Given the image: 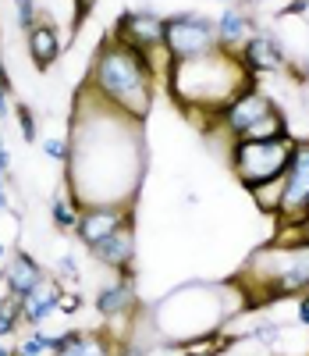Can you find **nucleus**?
Listing matches in <instances>:
<instances>
[{
	"mask_svg": "<svg viewBox=\"0 0 309 356\" xmlns=\"http://www.w3.org/2000/svg\"><path fill=\"white\" fill-rule=\"evenodd\" d=\"M135 218V203L128 207H82L78 221H75V239L89 250L97 239H103L107 232H114L117 225H125Z\"/></svg>",
	"mask_w": 309,
	"mask_h": 356,
	"instance_id": "nucleus-13",
	"label": "nucleus"
},
{
	"mask_svg": "<svg viewBox=\"0 0 309 356\" xmlns=\"http://www.w3.org/2000/svg\"><path fill=\"white\" fill-rule=\"evenodd\" d=\"M15 15H18V29H22V33H28V29L40 22L36 0H15Z\"/></svg>",
	"mask_w": 309,
	"mask_h": 356,
	"instance_id": "nucleus-24",
	"label": "nucleus"
},
{
	"mask_svg": "<svg viewBox=\"0 0 309 356\" xmlns=\"http://www.w3.org/2000/svg\"><path fill=\"white\" fill-rule=\"evenodd\" d=\"M114 40L128 43L142 54H160L164 50V18L153 11H121L114 22Z\"/></svg>",
	"mask_w": 309,
	"mask_h": 356,
	"instance_id": "nucleus-9",
	"label": "nucleus"
},
{
	"mask_svg": "<svg viewBox=\"0 0 309 356\" xmlns=\"http://www.w3.org/2000/svg\"><path fill=\"white\" fill-rule=\"evenodd\" d=\"M82 303H85V296H78V292H60L57 310H60V314H78V310H82Z\"/></svg>",
	"mask_w": 309,
	"mask_h": 356,
	"instance_id": "nucleus-27",
	"label": "nucleus"
},
{
	"mask_svg": "<svg viewBox=\"0 0 309 356\" xmlns=\"http://www.w3.org/2000/svg\"><path fill=\"white\" fill-rule=\"evenodd\" d=\"M60 292H65V285H60L57 278H47L36 292H28L25 300H22V324H28V328H40V324L57 310Z\"/></svg>",
	"mask_w": 309,
	"mask_h": 356,
	"instance_id": "nucleus-17",
	"label": "nucleus"
},
{
	"mask_svg": "<svg viewBox=\"0 0 309 356\" xmlns=\"http://www.w3.org/2000/svg\"><path fill=\"white\" fill-rule=\"evenodd\" d=\"M15 89H11V75H8V65H4V57H0V97H11Z\"/></svg>",
	"mask_w": 309,
	"mask_h": 356,
	"instance_id": "nucleus-29",
	"label": "nucleus"
},
{
	"mask_svg": "<svg viewBox=\"0 0 309 356\" xmlns=\"http://www.w3.org/2000/svg\"><path fill=\"white\" fill-rule=\"evenodd\" d=\"M50 218H53L57 232H75L78 207H75L72 200H60V196H53V203H50Z\"/></svg>",
	"mask_w": 309,
	"mask_h": 356,
	"instance_id": "nucleus-20",
	"label": "nucleus"
},
{
	"mask_svg": "<svg viewBox=\"0 0 309 356\" xmlns=\"http://www.w3.org/2000/svg\"><path fill=\"white\" fill-rule=\"evenodd\" d=\"M231 289L245 307H270L281 300H295L309 289V235L281 232L277 239L260 246L245 267L231 278Z\"/></svg>",
	"mask_w": 309,
	"mask_h": 356,
	"instance_id": "nucleus-3",
	"label": "nucleus"
},
{
	"mask_svg": "<svg viewBox=\"0 0 309 356\" xmlns=\"http://www.w3.org/2000/svg\"><path fill=\"white\" fill-rule=\"evenodd\" d=\"M217 4H231V0H217Z\"/></svg>",
	"mask_w": 309,
	"mask_h": 356,
	"instance_id": "nucleus-37",
	"label": "nucleus"
},
{
	"mask_svg": "<svg viewBox=\"0 0 309 356\" xmlns=\"http://www.w3.org/2000/svg\"><path fill=\"white\" fill-rule=\"evenodd\" d=\"M25 47H28V57H33V65L40 72L53 68L60 61V54H65V40H60V29L47 18H40L33 29L25 33Z\"/></svg>",
	"mask_w": 309,
	"mask_h": 356,
	"instance_id": "nucleus-15",
	"label": "nucleus"
},
{
	"mask_svg": "<svg viewBox=\"0 0 309 356\" xmlns=\"http://www.w3.org/2000/svg\"><path fill=\"white\" fill-rule=\"evenodd\" d=\"M181 356H221V349H203V353H181Z\"/></svg>",
	"mask_w": 309,
	"mask_h": 356,
	"instance_id": "nucleus-33",
	"label": "nucleus"
},
{
	"mask_svg": "<svg viewBox=\"0 0 309 356\" xmlns=\"http://www.w3.org/2000/svg\"><path fill=\"white\" fill-rule=\"evenodd\" d=\"M302 232H306V235H309V218H306V221H302Z\"/></svg>",
	"mask_w": 309,
	"mask_h": 356,
	"instance_id": "nucleus-36",
	"label": "nucleus"
},
{
	"mask_svg": "<svg viewBox=\"0 0 309 356\" xmlns=\"http://www.w3.org/2000/svg\"><path fill=\"white\" fill-rule=\"evenodd\" d=\"M0 356H15V349H11V346H8L4 339H0Z\"/></svg>",
	"mask_w": 309,
	"mask_h": 356,
	"instance_id": "nucleus-34",
	"label": "nucleus"
},
{
	"mask_svg": "<svg viewBox=\"0 0 309 356\" xmlns=\"http://www.w3.org/2000/svg\"><path fill=\"white\" fill-rule=\"evenodd\" d=\"M97 314L103 321H125L139 314V296H135V271H121L114 275L110 285H103L97 292Z\"/></svg>",
	"mask_w": 309,
	"mask_h": 356,
	"instance_id": "nucleus-12",
	"label": "nucleus"
},
{
	"mask_svg": "<svg viewBox=\"0 0 309 356\" xmlns=\"http://www.w3.org/2000/svg\"><path fill=\"white\" fill-rule=\"evenodd\" d=\"M164 79L185 114H210L213 122H217V111L224 104H231L245 86L256 82L224 47L199 57H185V61H171Z\"/></svg>",
	"mask_w": 309,
	"mask_h": 356,
	"instance_id": "nucleus-4",
	"label": "nucleus"
},
{
	"mask_svg": "<svg viewBox=\"0 0 309 356\" xmlns=\"http://www.w3.org/2000/svg\"><path fill=\"white\" fill-rule=\"evenodd\" d=\"M53 278H57V282H78V278H82L75 253H65V257L57 260V275H53Z\"/></svg>",
	"mask_w": 309,
	"mask_h": 356,
	"instance_id": "nucleus-26",
	"label": "nucleus"
},
{
	"mask_svg": "<svg viewBox=\"0 0 309 356\" xmlns=\"http://www.w3.org/2000/svg\"><path fill=\"white\" fill-rule=\"evenodd\" d=\"M235 57H238V65L249 72V79L274 75V72H285L288 68V57H285L281 40H277L274 33H263V29H256V33L235 50Z\"/></svg>",
	"mask_w": 309,
	"mask_h": 356,
	"instance_id": "nucleus-10",
	"label": "nucleus"
},
{
	"mask_svg": "<svg viewBox=\"0 0 309 356\" xmlns=\"http://www.w3.org/2000/svg\"><path fill=\"white\" fill-rule=\"evenodd\" d=\"M22 356H50V335L43 328H33V335H25L18 346Z\"/></svg>",
	"mask_w": 309,
	"mask_h": 356,
	"instance_id": "nucleus-23",
	"label": "nucleus"
},
{
	"mask_svg": "<svg viewBox=\"0 0 309 356\" xmlns=\"http://www.w3.org/2000/svg\"><path fill=\"white\" fill-rule=\"evenodd\" d=\"M22 328V300L0 296V339H11Z\"/></svg>",
	"mask_w": 309,
	"mask_h": 356,
	"instance_id": "nucleus-19",
	"label": "nucleus"
},
{
	"mask_svg": "<svg viewBox=\"0 0 309 356\" xmlns=\"http://www.w3.org/2000/svg\"><path fill=\"white\" fill-rule=\"evenodd\" d=\"M68 136V200L78 207H128L139 196V178L146 171L142 122L107 107L100 97L82 89L75 100Z\"/></svg>",
	"mask_w": 309,
	"mask_h": 356,
	"instance_id": "nucleus-1",
	"label": "nucleus"
},
{
	"mask_svg": "<svg viewBox=\"0 0 309 356\" xmlns=\"http://www.w3.org/2000/svg\"><path fill=\"white\" fill-rule=\"evenodd\" d=\"M4 178H8V175H0V214L8 211V189H4Z\"/></svg>",
	"mask_w": 309,
	"mask_h": 356,
	"instance_id": "nucleus-32",
	"label": "nucleus"
},
{
	"mask_svg": "<svg viewBox=\"0 0 309 356\" xmlns=\"http://www.w3.org/2000/svg\"><path fill=\"white\" fill-rule=\"evenodd\" d=\"M295 143L299 139L292 132L231 139L228 143V164L245 189H256V186L274 182V178L285 175V168L292 164V154H295Z\"/></svg>",
	"mask_w": 309,
	"mask_h": 356,
	"instance_id": "nucleus-5",
	"label": "nucleus"
},
{
	"mask_svg": "<svg viewBox=\"0 0 309 356\" xmlns=\"http://www.w3.org/2000/svg\"><path fill=\"white\" fill-rule=\"evenodd\" d=\"M0 282H4V296H15V300H25L28 292H36L47 282L43 264H36V257H28L25 250H18L15 257H8V264L0 267Z\"/></svg>",
	"mask_w": 309,
	"mask_h": 356,
	"instance_id": "nucleus-14",
	"label": "nucleus"
},
{
	"mask_svg": "<svg viewBox=\"0 0 309 356\" xmlns=\"http://www.w3.org/2000/svg\"><path fill=\"white\" fill-rule=\"evenodd\" d=\"M0 146H4V139H0Z\"/></svg>",
	"mask_w": 309,
	"mask_h": 356,
	"instance_id": "nucleus-38",
	"label": "nucleus"
},
{
	"mask_svg": "<svg viewBox=\"0 0 309 356\" xmlns=\"http://www.w3.org/2000/svg\"><path fill=\"white\" fill-rule=\"evenodd\" d=\"M89 257L100 260L103 267H110L114 275L132 271V264H135V218L125 221V225H117L114 232L103 235V239L92 243L89 246Z\"/></svg>",
	"mask_w": 309,
	"mask_h": 356,
	"instance_id": "nucleus-11",
	"label": "nucleus"
},
{
	"mask_svg": "<svg viewBox=\"0 0 309 356\" xmlns=\"http://www.w3.org/2000/svg\"><path fill=\"white\" fill-rule=\"evenodd\" d=\"M213 25H217V43L224 50H231V54L256 33V18L245 11V8H238V4H228Z\"/></svg>",
	"mask_w": 309,
	"mask_h": 356,
	"instance_id": "nucleus-16",
	"label": "nucleus"
},
{
	"mask_svg": "<svg viewBox=\"0 0 309 356\" xmlns=\"http://www.w3.org/2000/svg\"><path fill=\"white\" fill-rule=\"evenodd\" d=\"M0 264H8V246L0 243Z\"/></svg>",
	"mask_w": 309,
	"mask_h": 356,
	"instance_id": "nucleus-35",
	"label": "nucleus"
},
{
	"mask_svg": "<svg viewBox=\"0 0 309 356\" xmlns=\"http://www.w3.org/2000/svg\"><path fill=\"white\" fill-rule=\"evenodd\" d=\"M249 193H253V200H256V207H260L263 214H277V203H281V178L263 182V186H256Z\"/></svg>",
	"mask_w": 309,
	"mask_h": 356,
	"instance_id": "nucleus-21",
	"label": "nucleus"
},
{
	"mask_svg": "<svg viewBox=\"0 0 309 356\" xmlns=\"http://www.w3.org/2000/svg\"><path fill=\"white\" fill-rule=\"evenodd\" d=\"M117 349V342H110L107 335H100V332H82L65 353H57V356H121V353H114Z\"/></svg>",
	"mask_w": 309,
	"mask_h": 356,
	"instance_id": "nucleus-18",
	"label": "nucleus"
},
{
	"mask_svg": "<svg viewBox=\"0 0 309 356\" xmlns=\"http://www.w3.org/2000/svg\"><path fill=\"white\" fill-rule=\"evenodd\" d=\"M15 118H18V132H22V139H25L28 146L40 143V122H36L33 107H28V104H18V107H15Z\"/></svg>",
	"mask_w": 309,
	"mask_h": 356,
	"instance_id": "nucleus-22",
	"label": "nucleus"
},
{
	"mask_svg": "<svg viewBox=\"0 0 309 356\" xmlns=\"http://www.w3.org/2000/svg\"><path fill=\"white\" fill-rule=\"evenodd\" d=\"M8 168H11V150L0 146V175H8Z\"/></svg>",
	"mask_w": 309,
	"mask_h": 356,
	"instance_id": "nucleus-31",
	"label": "nucleus"
},
{
	"mask_svg": "<svg viewBox=\"0 0 309 356\" xmlns=\"http://www.w3.org/2000/svg\"><path fill=\"white\" fill-rule=\"evenodd\" d=\"M40 146H43V157H47V161H60V164H68V154H72L68 139L50 136V139H40Z\"/></svg>",
	"mask_w": 309,
	"mask_h": 356,
	"instance_id": "nucleus-25",
	"label": "nucleus"
},
{
	"mask_svg": "<svg viewBox=\"0 0 309 356\" xmlns=\"http://www.w3.org/2000/svg\"><path fill=\"white\" fill-rule=\"evenodd\" d=\"M309 143H295L292 164L281 175V203H277V221L281 228L302 225L309 218Z\"/></svg>",
	"mask_w": 309,
	"mask_h": 356,
	"instance_id": "nucleus-8",
	"label": "nucleus"
},
{
	"mask_svg": "<svg viewBox=\"0 0 309 356\" xmlns=\"http://www.w3.org/2000/svg\"><path fill=\"white\" fill-rule=\"evenodd\" d=\"M306 211H309V207H306Z\"/></svg>",
	"mask_w": 309,
	"mask_h": 356,
	"instance_id": "nucleus-39",
	"label": "nucleus"
},
{
	"mask_svg": "<svg viewBox=\"0 0 309 356\" xmlns=\"http://www.w3.org/2000/svg\"><path fill=\"white\" fill-rule=\"evenodd\" d=\"M295 321L302 324V328H309V289L299 296V314H295Z\"/></svg>",
	"mask_w": 309,
	"mask_h": 356,
	"instance_id": "nucleus-28",
	"label": "nucleus"
},
{
	"mask_svg": "<svg viewBox=\"0 0 309 356\" xmlns=\"http://www.w3.org/2000/svg\"><path fill=\"white\" fill-rule=\"evenodd\" d=\"M164 68L157 65V54H142L128 43L107 36L89 65L85 89L92 97H100L107 107L142 122L153 107V97H157V75Z\"/></svg>",
	"mask_w": 309,
	"mask_h": 356,
	"instance_id": "nucleus-2",
	"label": "nucleus"
},
{
	"mask_svg": "<svg viewBox=\"0 0 309 356\" xmlns=\"http://www.w3.org/2000/svg\"><path fill=\"white\" fill-rule=\"evenodd\" d=\"M306 11H309V0H292V4H285V11H281V15L299 18V15H306Z\"/></svg>",
	"mask_w": 309,
	"mask_h": 356,
	"instance_id": "nucleus-30",
	"label": "nucleus"
},
{
	"mask_svg": "<svg viewBox=\"0 0 309 356\" xmlns=\"http://www.w3.org/2000/svg\"><path fill=\"white\" fill-rule=\"evenodd\" d=\"M217 25L199 11H178L164 18V54L171 61H185V57H199L217 50Z\"/></svg>",
	"mask_w": 309,
	"mask_h": 356,
	"instance_id": "nucleus-7",
	"label": "nucleus"
},
{
	"mask_svg": "<svg viewBox=\"0 0 309 356\" xmlns=\"http://www.w3.org/2000/svg\"><path fill=\"white\" fill-rule=\"evenodd\" d=\"M213 125L228 136V143L231 139H253V136H281V132H288V122H285L281 107H277L270 100V93H263L256 82L245 86L231 104H224L217 111V122H213Z\"/></svg>",
	"mask_w": 309,
	"mask_h": 356,
	"instance_id": "nucleus-6",
	"label": "nucleus"
}]
</instances>
